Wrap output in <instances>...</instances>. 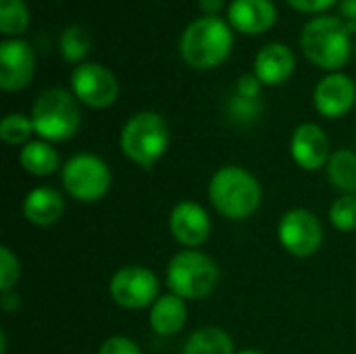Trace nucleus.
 <instances>
[{
  "instance_id": "26",
  "label": "nucleus",
  "mask_w": 356,
  "mask_h": 354,
  "mask_svg": "<svg viewBox=\"0 0 356 354\" xmlns=\"http://www.w3.org/2000/svg\"><path fill=\"white\" fill-rule=\"evenodd\" d=\"M261 102H259V98H242V96H234L232 100H229V104H227V113H229V117L236 121V123H240V125H250V123H254L257 119H259V115H261Z\"/></svg>"
},
{
  "instance_id": "2",
  "label": "nucleus",
  "mask_w": 356,
  "mask_h": 354,
  "mask_svg": "<svg viewBox=\"0 0 356 354\" xmlns=\"http://www.w3.org/2000/svg\"><path fill=\"white\" fill-rule=\"evenodd\" d=\"M119 144L127 161L140 169H150L169 148V127L159 113L142 111L127 119Z\"/></svg>"
},
{
  "instance_id": "30",
  "label": "nucleus",
  "mask_w": 356,
  "mask_h": 354,
  "mask_svg": "<svg viewBox=\"0 0 356 354\" xmlns=\"http://www.w3.org/2000/svg\"><path fill=\"white\" fill-rule=\"evenodd\" d=\"M288 2L302 13H321L334 4V0H288Z\"/></svg>"
},
{
  "instance_id": "29",
  "label": "nucleus",
  "mask_w": 356,
  "mask_h": 354,
  "mask_svg": "<svg viewBox=\"0 0 356 354\" xmlns=\"http://www.w3.org/2000/svg\"><path fill=\"white\" fill-rule=\"evenodd\" d=\"M261 86L263 83L254 73H244V75H240V79L236 83V94L242 98H259Z\"/></svg>"
},
{
  "instance_id": "34",
  "label": "nucleus",
  "mask_w": 356,
  "mask_h": 354,
  "mask_svg": "<svg viewBox=\"0 0 356 354\" xmlns=\"http://www.w3.org/2000/svg\"><path fill=\"white\" fill-rule=\"evenodd\" d=\"M0 354H6V334H0Z\"/></svg>"
},
{
  "instance_id": "4",
  "label": "nucleus",
  "mask_w": 356,
  "mask_h": 354,
  "mask_svg": "<svg viewBox=\"0 0 356 354\" xmlns=\"http://www.w3.org/2000/svg\"><path fill=\"white\" fill-rule=\"evenodd\" d=\"M33 131L46 142H67L71 140L79 125L81 113L73 94L63 88L44 90L31 106Z\"/></svg>"
},
{
  "instance_id": "24",
  "label": "nucleus",
  "mask_w": 356,
  "mask_h": 354,
  "mask_svg": "<svg viewBox=\"0 0 356 354\" xmlns=\"http://www.w3.org/2000/svg\"><path fill=\"white\" fill-rule=\"evenodd\" d=\"M33 134V123L31 117H25L21 113H10L0 121V138L2 142H6L8 146H19V144H27L31 142Z\"/></svg>"
},
{
  "instance_id": "3",
  "label": "nucleus",
  "mask_w": 356,
  "mask_h": 354,
  "mask_svg": "<svg viewBox=\"0 0 356 354\" xmlns=\"http://www.w3.org/2000/svg\"><path fill=\"white\" fill-rule=\"evenodd\" d=\"M165 280L171 294L184 300H198L215 292L219 284V267L209 255L184 248L171 257Z\"/></svg>"
},
{
  "instance_id": "5",
  "label": "nucleus",
  "mask_w": 356,
  "mask_h": 354,
  "mask_svg": "<svg viewBox=\"0 0 356 354\" xmlns=\"http://www.w3.org/2000/svg\"><path fill=\"white\" fill-rule=\"evenodd\" d=\"M179 50L190 67L213 69L227 58L232 50V31L219 17H200L184 31Z\"/></svg>"
},
{
  "instance_id": "18",
  "label": "nucleus",
  "mask_w": 356,
  "mask_h": 354,
  "mask_svg": "<svg viewBox=\"0 0 356 354\" xmlns=\"http://www.w3.org/2000/svg\"><path fill=\"white\" fill-rule=\"evenodd\" d=\"M188 321V307L186 300L175 294H163L156 298V303L150 307L148 323L150 330L161 338L177 336Z\"/></svg>"
},
{
  "instance_id": "10",
  "label": "nucleus",
  "mask_w": 356,
  "mask_h": 354,
  "mask_svg": "<svg viewBox=\"0 0 356 354\" xmlns=\"http://www.w3.org/2000/svg\"><path fill=\"white\" fill-rule=\"evenodd\" d=\"M71 88L79 102L90 108H108L119 96V81L98 63L77 65L71 75Z\"/></svg>"
},
{
  "instance_id": "1",
  "label": "nucleus",
  "mask_w": 356,
  "mask_h": 354,
  "mask_svg": "<svg viewBox=\"0 0 356 354\" xmlns=\"http://www.w3.org/2000/svg\"><path fill=\"white\" fill-rule=\"evenodd\" d=\"M209 200L221 217L244 221L261 207L263 188L248 169L225 165L217 169L209 182Z\"/></svg>"
},
{
  "instance_id": "31",
  "label": "nucleus",
  "mask_w": 356,
  "mask_h": 354,
  "mask_svg": "<svg viewBox=\"0 0 356 354\" xmlns=\"http://www.w3.org/2000/svg\"><path fill=\"white\" fill-rule=\"evenodd\" d=\"M0 309L4 313H15L19 309V294L15 290H8V292H2L0 294Z\"/></svg>"
},
{
  "instance_id": "32",
  "label": "nucleus",
  "mask_w": 356,
  "mask_h": 354,
  "mask_svg": "<svg viewBox=\"0 0 356 354\" xmlns=\"http://www.w3.org/2000/svg\"><path fill=\"white\" fill-rule=\"evenodd\" d=\"M342 17L346 19V23H356V0L342 2Z\"/></svg>"
},
{
  "instance_id": "16",
  "label": "nucleus",
  "mask_w": 356,
  "mask_h": 354,
  "mask_svg": "<svg viewBox=\"0 0 356 354\" xmlns=\"http://www.w3.org/2000/svg\"><path fill=\"white\" fill-rule=\"evenodd\" d=\"M65 213L63 196L48 186L33 188L23 198V217L38 227H50L60 221Z\"/></svg>"
},
{
  "instance_id": "20",
  "label": "nucleus",
  "mask_w": 356,
  "mask_h": 354,
  "mask_svg": "<svg viewBox=\"0 0 356 354\" xmlns=\"http://www.w3.org/2000/svg\"><path fill=\"white\" fill-rule=\"evenodd\" d=\"M181 354H236V346L225 330L200 328L188 336Z\"/></svg>"
},
{
  "instance_id": "22",
  "label": "nucleus",
  "mask_w": 356,
  "mask_h": 354,
  "mask_svg": "<svg viewBox=\"0 0 356 354\" xmlns=\"http://www.w3.org/2000/svg\"><path fill=\"white\" fill-rule=\"evenodd\" d=\"M27 25L29 15L23 0H0V31L4 35L23 33Z\"/></svg>"
},
{
  "instance_id": "23",
  "label": "nucleus",
  "mask_w": 356,
  "mask_h": 354,
  "mask_svg": "<svg viewBox=\"0 0 356 354\" xmlns=\"http://www.w3.org/2000/svg\"><path fill=\"white\" fill-rule=\"evenodd\" d=\"M90 35L81 25H69L60 35V54L67 63H79L90 52Z\"/></svg>"
},
{
  "instance_id": "11",
  "label": "nucleus",
  "mask_w": 356,
  "mask_h": 354,
  "mask_svg": "<svg viewBox=\"0 0 356 354\" xmlns=\"http://www.w3.org/2000/svg\"><path fill=\"white\" fill-rule=\"evenodd\" d=\"M211 217L202 204L196 200H179L169 215V232L173 240L188 248V250H198L209 236H211Z\"/></svg>"
},
{
  "instance_id": "12",
  "label": "nucleus",
  "mask_w": 356,
  "mask_h": 354,
  "mask_svg": "<svg viewBox=\"0 0 356 354\" xmlns=\"http://www.w3.org/2000/svg\"><path fill=\"white\" fill-rule=\"evenodd\" d=\"M35 71L33 50L25 40H4L0 44V86L4 92L23 90Z\"/></svg>"
},
{
  "instance_id": "9",
  "label": "nucleus",
  "mask_w": 356,
  "mask_h": 354,
  "mask_svg": "<svg viewBox=\"0 0 356 354\" xmlns=\"http://www.w3.org/2000/svg\"><path fill=\"white\" fill-rule=\"evenodd\" d=\"M280 244L296 259H309L323 244V225L309 209H290L277 223Z\"/></svg>"
},
{
  "instance_id": "28",
  "label": "nucleus",
  "mask_w": 356,
  "mask_h": 354,
  "mask_svg": "<svg viewBox=\"0 0 356 354\" xmlns=\"http://www.w3.org/2000/svg\"><path fill=\"white\" fill-rule=\"evenodd\" d=\"M98 354H142V351L127 336H111L100 344Z\"/></svg>"
},
{
  "instance_id": "17",
  "label": "nucleus",
  "mask_w": 356,
  "mask_h": 354,
  "mask_svg": "<svg viewBox=\"0 0 356 354\" xmlns=\"http://www.w3.org/2000/svg\"><path fill=\"white\" fill-rule=\"evenodd\" d=\"M296 58L294 52L284 44H267L261 48V52L254 58V75L261 79V83L277 86L284 83L292 71H294Z\"/></svg>"
},
{
  "instance_id": "13",
  "label": "nucleus",
  "mask_w": 356,
  "mask_h": 354,
  "mask_svg": "<svg viewBox=\"0 0 356 354\" xmlns=\"http://www.w3.org/2000/svg\"><path fill=\"white\" fill-rule=\"evenodd\" d=\"M290 154L305 171L323 169L332 156V146L325 131L317 123H300L290 140Z\"/></svg>"
},
{
  "instance_id": "7",
  "label": "nucleus",
  "mask_w": 356,
  "mask_h": 354,
  "mask_svg": "<svg viewBox=\"0 0 356 354\" xmlns=\"http://www.w3.org/2000/svg\"><path fill=\"white\" fill-rule=\"evenodd\" d=\"M60 184L73 200L98 202L108 194L113 173L98 154L79 152L60 167Z\"/></svg>"
},
{
  "instance_id": "33",
  "label": "nucleus",
  "mask_w": 356,
  "mask_h": 354,
  "mask_svg": "<svg viewBox=\"0 0 356 354\" xmlns=\"http://www.w3.org/2000/svg\"><path fill=\"white\" fill-rule=\"evenodd\" d=\"M198 4L209 17H215V13L223 6V0H198Z\"/></svg>"
},
{
  "instance_id": "6",
  "label": "nucleus",
  "mask_w": 356,
  "mask_h": 354,
  "mask_svg": "<svg viewBox=\"0 0 356 354\" xmlns=\"http://www.w3.org/2000/svg\"><path fill=\"white\" fill-rule=\"evenodd\" d=\"M300 42L307 58L327 71L344 67L350 56V31L338 17H317L309 21Z\"/></svg>"
},
{
  "instance_id": "15",
  "label": "nucleus",
  "mask_w": 356,
  "mask_h": 354,
  "mask_svg": "<svg viewBox=\"0 0 356 354\" xmlns=\"http://www.w3.org/2000/svg\"><path fill=\"white\" fill-rule=\"evenodd\" d=\"M229 23L242 33H263L275 23V6L271 0H234L229 4Z\"/></svg>"
},
{
  "instance_id": "19",
  "label": "nucleus",
  "mask_w": 356,
  "mask_h": 354,
  "mask_svg": "<svg viewBox=\"0 0 356 354\" xmlns=\"http://www.w3.org/2000/svg\"><path fill=\"white\" fill-rule=\"evenodd\" d=\"M21 167L33 177H48L60 167V159L52 142L46 140H31L19 152Z\"/></svg>"
},
{
  "instance_id": "27",
  "label": "nucleus",
  "mask_w": 356,
  "mask_h": 354,
  "mask_svg": "<svg viewBox=\"0 0 356 354\" xmlns=\"http://www.w3.org/2000/svg\"><path fill=\"white\" fill-rule=\"evenodd\" d=\"M19 275H21V263L17 255L8 246H2L0 248V292L13 290L15 284L19 282Z\"/></svg>"
},
{
  "instance_id": "25",
  "label": "nucleus",
  "mask_w": 356,
  "mask_h": 354,
  "mask_svg": "<svg viewBox=\"0 0 356 354\" xmlns=\"http://www.w3.org/2000/svg\"><path fill=\"white\" fill-rule=\"evenodd\" d=\"M330 223L338 232H356V194H342L332 202Z\"/></svg>"
},
{
  "instance_id": "35",
  "label": "nucleus",
  "mask_w": 356,
  "mask_h": 354,
  "mask_svg": "<svg viewBox=\"0 0 356 354\" xmlns=\"http://www.w3.org/2000/svg\"><path fill=\"white\" fill-rule=\"evenodd\" d=\"M236 354H263L261 351H254V348H244V351H240V353Z\"/></svg>"
},
{
  "instance_id": "21",
  "label": "nucleus",
  "mask_w": 356,
  "mask_h": 354,
  "mask_svg": "<svg viewBox=\"0 0 356 354\" xmlns=\"http://www.w3.org/2000/svg\"><path fill=\"white\" fill-rule=\"evenodd\" d=\"M332 188L342 194H356V152L350 148H338L332 152L325 165Z\"/></svg>"
},
{
  "instance_id": "14",
  "label": "nucleus",
  "mask_w": 356,
  "mask_h": 354,
  "mask_svg": "<svg viewBox=\"0 0 356 354\" xmlns=\"http://www.w3.org/2000/svg\"><path fill=\"white\" fill-rule=\"evenodd\" d=\"M313 102L315 108L327 119L344 117L355 106L356 83L344 73L325 75L315 88Z\"/></svg>"
},
{
  "instance_id": "8",
  "label": "nucleus",
  "mask_w": 356,
  "mask_h": 354,
  "mask_svg": "<svg viewBox=\"0 0 356 354\" xmlns=\"http://www.w3.org/2000/svg\"><path fill=\"white\" fill-rule=\"evenodd\" d=\"M159 277L144 265H125L108 282L111 300L127 311L150 309L159 298Z\"/></svg>"
}]
</instances>
